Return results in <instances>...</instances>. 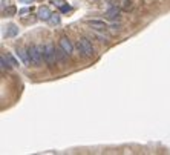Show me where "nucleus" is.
I'll list each match as a JSON object with an SVG mask.
<instances>
[{"mask_svg": "<svg viewBox=\"0 0 170 155\" xmlns=\"http://www.w3.org/2000/svg\"><path fill=\"white\" fill-rule=\"evenodd\" d=\"M55 55H57V62H65L66 60V52L63 51V48H55Z\"/></svg>", "mask_w": 170, "mask_h": 155, "instance_id": "obj_10", "label": "nucleus"}, {"mask_svg": "<svg viewBox=\"0 0 170 155\" xmlns=\"http://www.w3.org/2000/svg\"><path fill=\"white\" fill-rule=\"evenodd\" d=\"M43 51H45V46H31L28 49L29 57H31V63H34V65H40V63L45 60Z\"/></svg>", "mask_w": 170, "mask_h": 155, "instance_id": "obj_1", "label": "nucleus"}, {"mask_svg": "<svg viewBox=\"0 0 170 155\" xmlns=\"http://www.w3.org/2000/svg\"><path fill=\"white\" fill-rule=\"evenodd\" d=\"M17 34H19V28L15 25H9L8 29H6V33H5V35H6V37H15Z\"/></svg>", "mask_w": 170, "mask_h": 155, "instance_id": "obj_9", "label": "nucleus"}, {"mask_svg": "<svg viewBox=\"0 0 170 155\" xmlns=\"http://www.w3.org/2000/svg\"><path fill=\"white\" fill-rule=\"evenodd\" d=\"M0 63H2V69L5 71V69H11L12 65H11V62L8 60V57L5 58V55H2V58H0Z\"/></svg>", "mask_w": 170, "mask_h": 155, "instance_id": "obj_11", "label": "nucleus"}, {"mask_svg": "<svg viewBox=\"0 0 170 155\" xmlns=\"http://www.w3.org/2000/svg\"><path fill=\"white\" fill-rule=\"evenodd\" d=\"M20 2H23V3H31L32 0H20Z\"/></svg>", "mask_w": 170, "mask_h": 155, "instance_id": "obj_21", "label": "nucleus"}, {"mask_svg": "<svg viewBox=\"0 0 170 155\" xmlns=\"http://www.w3.org/2000/svg\"><path fill=\"white\" fill-rule=\"evenodd\" d=\"M61 9V12H67V11H71V6L69 5H63V6H60Z\"/></svg>", "mask_w": 170, "mask_h": 155, "instance_id": "obj_16", "label": "nucleus"}, {"mask_svg": "<svg viewBox=\"0 0 170 155\" xmlns=\"http://www.w3.org/2000/svg\"><path fill=\"white\" fill-rule=\"evenodd\" d=\"M6 57H8V60H9V62H11V65H12V66H19V62H17V60H15V58H14V57H12L11 54H8Z\"/></svg>", "mask_w": 170, "mask_h": 155, "instance_id": "obj_13", "label": "nucleus"}, {"mask_svg": "<svg viewBox=\"0 0 170 155\" xmlns=\"http://www.w3.org/2000/svg\"><path fill=\"white\" fill-rule=\"evenodd\" d=\"M60 48H63V51H65L67 55L74 51V46L71 43V40L66 39V37H61V39H60Z\"/></svg>", "mask_w": 170, "mask_h": 155, "instance_id": "obj_5", "label": "nucleus"}, {"mask_svg": "<svg viewBox=\"0 0 170 155\" xmlns=\"http://www.w3.org/2000/svg\"><path fill=\"white\" fill-rule=\"evenodd\" d=\"M37 15H39V19H41V20H49L51 15H52V12L49 11V8L41 6V8H39V12H37Z\"/></svg>", "mask_w": 170, "mask_h": 155, "instance_id": "obj_8", "label": "nucleus"}, {"mask_svg": "<svg viewBox=\"0 0 170 155\" xmlns=\"http://www.w3.org/2000/svg\"><path fill=\"white\" fill-rule=\"evenodd\" d=\"M6 12H8L9 15H12V14L15 12V9H14V8H9V9H8V11H6Z\"/></svg>", "mask_w": 170, "mask_h": 155, "instance_id": "obj_20", "label": "nucleus"}, {"mask_svg": "<svg viewBox=\"0 0 170 155\" xmlns=\"http://www.w3.org/2000/svg\"><path fill=\"white\" fill-rule=\"evenodd\" d=\"M51 3H52V5H55V6H63V3H65V0H52Z\"/></svg>", "mask_w": 170, "mask_h": 155, "instance_id": "obj_15", "label": "nucleus"}, {"mask_svg": "<svg viewBox=\"0 0 170 155\" xmlns=\"http://www.w3.org/2000/svg\"><path fill=\"white\" fill-rule=\"evenodd\" d=\"M120 8H116L115 6V5H112V6H110L109 9H107V11H106V15H107V17L110 19V20H116V19H118L120 17Z\"/></svg>", "mask_w": 170, "mask_h": 155, "instance_id": "obj_7", "label": "nucleus"}, {"mask_svg": "<svg viewBox=\"0 0 170 155\" xmlns=\"http://www.w3.org/2000/svg\"><path fill=\"white\" fill-rule=\"evenodd\" d=\"M110 28H112L114 31H118V29L121 28V25H120V23H112V25H110Z\"/></svg>", "mask_w": 170, "mask_h": 155, "instance_id": "obj_17", "label": "nucleus"}, {"mask_svg": "<svg viewBox=\"0 0 170 155\" xmlns=\"http://www.w3.org/2000/svg\"><path fill=\"white\" fill-rule=\"evenodd\" d=\"M49 22L52 25H60V15H58V14H52L51 19H49Z\"/></svg>", "mask_w": 170, "mask_h": 155, "instance_id": "obj_12", "label": "nucleus"}, {"mask_svg": "<svg viewBox=\"0 0 170 155\" xmlns=\"http://www.w3.org/2000/svg\"><path fill=\"white\" fill-rule=\"evenodd\" d=\"M43 55H45V62L47 65H54L57 63V55H55V46L54 45H46L45 46V51H43Z\"/></svg>", "mask_w": 170, "mask_h": 155, "instance_id": "obj_3", "label": "nucleus"}, {"mask_svg": "<svg viewBox=\"0 0 170 155\" xmlns=\"http://www.w3.org/2000/svg\"><path fill=\"white\" fill-rule=\"evenodd\" d=\"M9 0H2V9H5V6H8Z\"/></svg>", "mask_w": 170, "mask_h": 155, "instance_id": "obj_18", "label": "nucleus"}, {"mask_svg": "<svg viewBox=\"0 0 170 155\" xmlns=\"http://www.w3.org/2000/svg\"><path fill=\"white\" fill-rule=\"evenodd\" d=\"M123 8L124 9H130L132 8V2H130V0H124V2H123Z\"/></svg>", "mask_w": 170, "mask_h": 155, "instance_id": "obj_14", "label": "nucleus"}, {"mask_svg": "<svg viewBox=\"0 0 170 155\" xmlns=\"http://www.w3.org/2000/svg\"><path fill=\"white\" fill-rule=\"evenodd\" d=\"M15 54H17V57L20 58V60L23 62V65H31V57H29V52L25 51V49H17L15 51Z\"/></svg>", "mask_w": 170, "mask_h": 155, "instance_id": "obj_6", "label": "nucleus"}, {"mask_svg": "<svg viewBox=\"0 0 170 155\" xmlns=\"http://www.w3.org/2000/svg\"><path fill=\"white\" fill-rule=\"evenodd\" d=\"M28 11H29V9H28V8H23V9H20V11H19V14H20V15H22V14H26V12H28Z\"/></svg>", "mask_w": 170, "mask_h": 155, "instance_id": "obj_19", "label": "nucleus"}, {"mask_svg": "<svg viewBox=\"0 0 170 155\" xmlns=\"http://www.w3.org/2000/svg\"><path fill=\"white\" fill-rule=\"evenodd\" d=\"M86 23H87V26H91L92 29H95V31H103V33L109 28L107 23L103 22V20H87Z\"/></svg>", "mask_w": 170, "mask_h": 155, "instance_id": "obj_4", "label": "nucleus"}, {"mask_svg": "<svg viewBox=\"0 0 170 155\" xmlns=\"http://www.w3.org/2000/svg\"><path fill=\"white\" fill-rule=\"evenodd\" d=\"M77 49H78L80 54L84 55V57H92V55H94V46H92V43H91V42H89L87 39L78 40Z\"/></svg>", "mask_w": 170, "mask_h": 155, "instance_id": "obj_2", "label": "nucleus"}]
</instances>
